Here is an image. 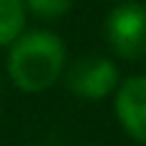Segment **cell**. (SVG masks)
Here are the masks:
<instances>
[{
    "label": "cell",
    "mask_w": 146,
    "mask_h": 146,
    "mask_svg": "<svg viewBox=\"0 0 146 146\" xmlns=\"http://www.w3.org/2000/svg\"><path fill=\"white\" fill-rule=\"evenodd\" d=\"M64 44L51 31L21 33L8 56V74L23 92H41L51 87L64 72Z\"/></svg>",
    "instance_id": "obj_1"
},
{
    "label": "cell",
    "mask_w": 146,
    "mask_h": 146,
    "mask_svg": "<svg viewBox=\"0 0 146 146\" xmlns=\"http://www.w3.org/2000/svg\"><path fill=\"white\" fill-rule=\"evenodd\" d=\"M105 38L110 49L123 59L146 56V8L139 3H123L105 18Z\"/></svg>",
    "instance_id": "obj_2"
},
{
    "label": "cell",
    "mask_w": 146,
    "mask_h": 146,
    "mask_svg": "<svg viewBox=\"0 0 146 146\" xmlns=\"http://www.w3.org/2000/svg\"><path fill=\"white\" fill-rule=\"evenodd\" d=\"M67 85L77 98L100 100L118 85V69L100 54H85L67 69Z\"/></svg>",
    "instance_id": "obj_3"
},
{
    "label": "cell",
    "mask_w": 146,
    "mask_h": 146,
    "mask_svg": "<svg viewBox=\"0 0 146 146\" xmlns=\"http://www.w3.org/2000/svg\"><path fill=\"white\" fill-rule=\"evenodd\" d=\"M115 115L131 139L146 144V77H131L121 85Z\"/></svg>",
    "instance_id": "obj_4"
},
{
    "label": "cell",
    "mask_w": 146,
    "mask_h": 146,
    "mask_svg": "<svg viewBox=\"0 0 146 146\" xmlns=\"http://www.w3.org/2000/svg\"><path fill=\"white\" fill-rule=\"evenodd\" d=\"M26 23L23 0H0V46L13 44Z\"/></svg>",
    "instance_id": "obj_5"
},
{
    "label": "cell",
    "mask_w": 146,
    "mask_h": 146,
    "mask_svg": "<svg viewBox=\"0 0 146 146\" xmlns=\"http://www.w3.org/2000/svg\"><path fill=\"white\" fill-rule=\"evenodd\" d=\"M74 0H26V5L41 18H59L72 8Z\"/></svg>",
    "instance_id": "obj_6"
}]
</instances>
